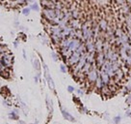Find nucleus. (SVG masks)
<instances>
[{"label": "nucleus", "instance_id": "1", "mask_svg": "<svg viewBox=\"0 0 131 124\" xmlns=\"http://www.w3.org/2000/svg\"><path fill=\"white\" fill-rule=\"evenodd\" d=\"M0 61L1 63L7 67V68H11L13 66V62H14V57L13 55L10 54L9 51H6L4 54H0Z\"/></svg>", "mask_w": 131, "mask_h": 124}, {"label": "nucleus", "instance_id": "2", "mask_svg": "<svg viewBox=\"0 0 131 124\" xmlns=\"http://www.w3.org/2000/svg\"><path fill=\"white\" fill-rule=\"evenodd\" d=\"M80 57H81V54L79 51L75 50V51H73L72 54L68 57L67 61H68V64L69 66H74V65H76L78 63V61L80 60Z\"/></svg>", "mask_w": 131, "mask_h": 124}, {"label": "nucleus", "instance_id": "3", "mask_svg": "<svg viewBox=\"0 0 131 124\" xmlns=\"http://www.w3.org/2000/svg\"><path fill=\"white\" fill-rule=\"evenodd\" d=\"M96 65L98 69H100V67L103 65V63L105 62V56H104V54L102 51L100 52H96Z\"/></svg>", "mask_w": 131, "mask_h": 124}, {"label": "nucleus", "instance_id": "4", "mask_svg": "<svg viewBox=\"0 0 131 124\" xmlns=\"http://www.w3.org/2000/svg\"><path fill=\"white\" fill-rule=\"evenodd\" d=\"M85 48L87 52H90V54H95L96 52V47H95V42H93L92 39L87 40L85 42Z\"/></svg>", "mask_w": 131, "mask_h": 124}, {"label": "nucleus", "instance_id": "5", "mask_svg": "<svg viewBox=\"0 0 131 124\" xmlns=\"http://www.w3.org/2000/svg\"><path fill=\"white\" fill-rule=\"evenodd\" d=\"M41 6L44 9H55V2L51 0H41Z\"/></svg>", "mask_w": 131, "mask_h": 124}, {"label": "nucleus", "instance_id": "6", "mask_svg": "<svg viewBox=\"0 0 131 124\" xmlns=\"http://www.w3.org/2000/svg\"><path fill=\"white\" fill-rule=\"evenodd\" d=\"M99 76H100V78H101L102 82H103L104 85H108L110 83L111 78L109 77V75L106 72H104V71H102V70H99Z\"/></svg>", "mask_w": 131, "mask_h": 124}, {"label": "nucleus", "instance_id": "7", "mask_svg": "<svg viewBox=\"0 0 131 124\" xmlns=\"http://www.w3.org/2000/svg\"><path fill=\"white\" fill-rule=\"evenodd\" d=\"M97 24H98V26H99L100 31H101V32H104V33L106 32V30H107V28H108V26H109L108 22H107L106 19H100Z\"/></svg>", "mask_w": 131, "mask_h": 124}, {"label": "nucleus", "instance_id": "8", "mask_svg": "<svg viewBox=\"0 0 131 124\" xmlns=\"http://www.w3.org/2000/svg\"><path fill=\"white\" fill-rule=\"evenodd\" d=\"M81 16L80 12H79V9H75V10H73L71 11V19H79Z\"/></svg>", "mask_w": 131, "mask_h": 124}, {"label": "nucleus", "instance_id": "9", "mask_svg": "<svg viewBox=\"0 0 131 124\" xmlns=\"http://www.w3.org/2000/svg\"><path fill=\"white\" fill-rule=\"evenodd\" d=\"M96 86L98 88V89H101V88L104 86V84H103V82H102V80H101V78H100V76H98V78L97 79V81H96Z\"/></svg>", "mask_w": 131, "mask_h": 124}, {"label": "nucleus", "instance_id": "10", "mask_svg": "<svg viewBox=\"0 0 131 124\" xmlns=\"http://www.w3.org/2000/svg\"><path fill=\"white\" fill-rule=\"evenodd\" d=\"M30 9H31V10H33V11H36V12L40 11L39 5H38V3H36V2H34V3H32V4H31V6H30Z\"/></svg>", "mask_w": 131, "mask_h": 124}, {"label": "nucleus", "instance_id": "11", "mask_svg": "<svg viewBox=\"0 0 131 124\" xmlns=\"http://www.w3.org/2000/svg\"><path fill=\"white\" fill-rule=\"evenodd\" d=\"M62 113H63V114L65 115V118H67V119H68V120H70V121H74V118H73L68 113H67L66 111H62Z\"/></svg>", "mask_w": 131, "mask_h": 124}, {"label": "nucleus", "instance_id": "12", "mask_svg": "<svg viewBox=\"0 0 131 124\" xmlns=\"http://www.w3.org/2000/svg\"><path fill=\"white\" fill-rule=\"evenodd\" d=\"M114 3H115L118 7H121L123 4L126 3V1H125V0H114Z\"/></svg>", "mask_w": 131, "mask_h": 124}, {"label": "nucleus", "instance_id": "13", "mask_svg": "<svg viewBox=\"0 0 131 124\" xmlns=\"http://www.w3.org/2000/svg\"><path fill=\"white\" fill-rule=\"evenodd\" d=\"M15 1H16V3H17L18 6H25V5L28 4L27 0H15Z\"/></svg>", "mask_w": 131, "mask_h": 124}, {"label": "nucleus", "instance_id": "14", "mask_svg": "<svg viewBox=\"0 0 131 124\" xmlns=\"http://www.w3.org/2000/svg\"><path fill=\"white\" fill-rule=\"evenodd\" d=\"M0 76H2L4 79H9V78H10V75H9L8 70H6V71H2V72H0Z\"/></svg>", "mask_w": 131, "mask_h": 124}, {"label": "nucleus", "instance_id": "15", "mask_svg": "<svg viewBox=\"0 0 131 124\" xmlns=\"http://www.w3.org/2000/svg\"><path fill=\"white\" fill-rule=\"evenodd\" d=\"M33 66L34 68L37 70V71H40V61L38 59H36L34 62H33Z\"/></svg>", "mask_w": 131, "mask_h": 124}, {"label": "nucleus", "instance_id": "16", "mask_svg": "<svg viewBox=\"0 0 131 124\" xmlns=\"http://www.w3.org/2000/svg\"><path fill=\"white\" fill-rule=\"evenodd\" d=\"M30 11H31V9L30 8H23L22 9V14L24 15V16H29V14H30Z\"/></svg>", "mask_w": 131, "mask_h": 124}, {"label": "nucleus", "instance_id": "17", "mask_svg": "<svg viewBox=\"0 0 131 124\" xmlns=\"http://www.w3.org/2000/svg\"><path fill=\"white\" fill-rule=\"evenodd\" d=\"M60 69H61V71L63 73H66L67 72V68H66V66L64 65V64H61L60 65Z\"/></svg>", "mask_w": 131, "mask_h": 124}, {"label": "nucleus", "instance_id": "18", "mask_svg": "<svg viewBox=\"0 0 131 124\" xmlns=\"http://www.w3.org/2000/svg\"><path fill=\"white\" fill-rule=\"evenodd\" d=\"M15 112H13V113H10V115H11V118H13V119H16V118H17V115H15Z\"/></svg>", "mask_w": 131, "mask_h": 124}, {"label": "nucleus", "instance_id": "19", "mask_svg": "<svg viewBox=\"0 0 131 124\" xmlns=\"http://www.w3.org/2000/svg\"><path fill=\"white\" fill-rule=\"evenodd\" d=\"M68 91L71 93V92H73V91H74V88H73L72 86H70V85H69V86H68Z\"/></svg>", "mask_w": 131, "mask_h": 124}, {"label": "nucleus", "instance_id": "20", "mask_svg": "<svg viewBox=\"0 0 131 124\" xmlns=\"http://www.w3.org/2000/svg\"><path fill=\"white\" fill-rule=\"evenodd\" d=\"M52 58H53L55 61H57V60H58V56H57V54L53 52V54H52Z\"/></svg>", "mask_w": 131, "mask_h": 124}, {"label": "nucleus", "instance_id": "21", "mask_svg": "<svg viewBox=\"0 0 131 124\" xmlns=\"http://www.w3.org/2000/svg\"><path fill=\"white\" fill-rule=\"evenodd\" d=\"M77 93H78L79 95H83V91H82L81 89H77Z\"/></svg>", "mask_w": 131, "mask_h": 124}, {"label": "nucleus", "instance_id": "22", "mask_svg": "<svg viewBox=\"0 0 131 124\" xmlns=\"http://www.w3.org/2000/svg\"><path fill=\"white\" fill-rule=\"evenodd\" d=\"M120 119H121V117H120V116H118V117H116L114 120H115V122H117V123H118V122L120 121Z\"/></svg>", "mask_w": 131, "mask_h": 124}, {"label": "nucleus", "instance_id": "23", "mask_svg": "<svg viewBox=\"0 0 131 124\" xmlns=\"http://www.w3.org/2000/svg\"><path fill=\"white\" fill-rule=\"evenodd\" d=\"M125 1H126V3L131 7V0H125Z\"/></svg>", "mask_w": 131, "mask_h": 124}, {"label": "nucleus", "instance_id": "24", "mask_svg": "<svg viewBox=\"0 0 131 124\" xmlns=\"http://www.w3.org/2000/svg\"><path fill=\"white\" fill-rule=\"evenodd\" d=\"M127 101H128V103H131V94L129 95V97H128V99H127Z\"/></svg>", "mask_w": 131, "mask_h": 124}]
</instances>
